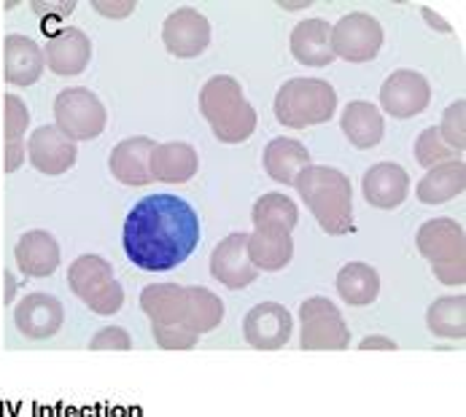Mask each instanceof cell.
Listing matches in <instances>:
<instances>
[{"mask_svg":"<svg viewBox=\"0 0 466 417\" xmlns=\"http://www.w3.org/2000/svg\"><path fill=\"white\" fill-rule=\"evenodd\" d=\"M299 321H302V334H299L302 350H348L350 345L348 323L337 310V304L327 296L305 299L299 304Z\"/></svg>","mask_w":466,"mask_h":417,"instance_id":"cell-6","label":"cell"},{"mask_svg":"<svg viewBox=\"0 0 466 417\" xmlns=\"http://www.w3.org/2000/svg\"><path fill=\"white\" fill-rule=\"evenodd\" d=\"M267 175L283 186H294L297 175L310 167V151L294 138H272L265 148Z\"/></svg>","mask_w":466,"mask_h":417,"instance_id":"cell-26","label":"cell"},{"mask_svg":"<svg viewBox=\"0 0 466 417\" xmlns=\"http://www.w3.org/2000/svg\"><path fill=\"white\" fill-rule=\"evenodd\" d=\"M14 323L27 340H52L66 323V307L57 296L33 291L14 307Z\"/></svg>","mask_w":466,"mask_h":417,"instance_id":"cell-9","label":"cell"},{"mask_svg":"<svg viewBox=\"0 0 466 417\" xmlns=\"http://www.w3.org/2000/svg\"><path fill=\"white\" fill-rule=\"evenodd\" d=\"M339 127L345 133V138L350 145L367 151V148H375L383 133H386V122H383V114L375 103H367V100H353L342 108V116H339Z\"/></svg>","mask_w":466,"mask_h":417,"instance_id":"cell-25","label":"cell"},{"mask_svg":"<svg viewBox=\"0 0 466 417\" xmlns=\"http://www.w3.org/2000/svg\"><path fill=\"white\" fill-rule=\"evenodd\" d=\"M27 159L44 175H63L76 164L78 145L60 133L57 124H44L27 140Z\"/></svg>","mask_w":466,"mask_h":417,"instance_id":"cell-14","label":"cell"},{"mask_svg":"<svg viewBox=\"0 0 466 417\" xmlns=\"http://www.w3.org/2000/svg\"><path fill=\"white\" fill-rule=\"evenodd\" d=\"M294 189L327 234L342 237L353 229V186L342 170L310 164L297 175Z\"/></svg>","mask_w":466,"mask_h":417,"instance_id":"cell-2","label":"cell"},{"mask_svg":"<svg viewBox=\"0 0 466 417\" xmlns=\"http://www.w3.org/2000/svg\"><path fill=\"white\" fill-rule=\"evenodd\" d=\"M466 189V164L464 159H451L445 164H437L426 170V175L415 186V197L423 205H445L456 197H461Z\"/></svg>","mask_w":466,"mask_h":417,"instance_id":"cell-24","label":"cell"},{"mask_svg":"<svg viewBox=\"0 0 466 417\" xmlns=\"http://www.w3.org/2000/svg\"><path fill=\"white\" fill-rule=\"evenodd\" d=\"M30 127V111L25 105V100H19L16 94H5V111H3V133L5 143L8 140H22L25 130Z\"/></svg>","mask_w":466,"mask_h":417,"instance_id":"cell-35","label":"cell"},{"mask_svg":"<svg viewBox=\"0 0 466 417\" xmlns=\"http://www.w3.org/2000/svg\"><path fill=\"white\" fill-rule=\"evenodd\" d=\"M76 3H33V11L41 16H67L73 14Z\"/></svg>","mask_w":466,"mask_h":417,"instance_id":"cell-41","label":"cell"},{"mask_svg":"<svg viewBox=\"0 0 466 417\" xmlns=\"http://www.w3.org/2000/svg\"><path fill=\"white\" fill-rule=\"evenodd\" d=\"M200 114L208 119L216 140L227 145L246 143L257 130V111L243 97V89L232 75H213L202 86Z\"/></svg>","mask_w":466,"mask_h":417,"instance_id":"cell-3","label":"cell"},{"mask_svg":"<svg viewBox=\"0 0 466 417\" xmlns=\"http://www.w3.org/2000/svg\"><path fill=\"white\" fill-rule=\"evenodd\" d=\"M420 14H423V19H426V22H429L431 27H437L440 33H451V22H445V19H442L440 14H434V11H431L429 5H423V8H420Z\"/></svg>","mask_w":466,"mask_h":417,"instance_id":"cell-43","label":"cell"},{"mask_svg":"<svg viewBox=\"0 0 466 417\" xmlns=\"http://www.w3.org/2000/svg\"><path fill=\"white\" fill-rule=\"evenodd\" d=\"M361 194L372 208L397 210L410 194V175L397 162H378L364 173Z\"/></svg>","mask_w":466,"mask_h":417,"instance_id":"cell-17","label":"cell"},{"mask_svg":"<svg viewBox=\"0 0 466 417\" xmlns=\"http://www.w3.org/2000/svg\"><path fill=\"white\" fill-rule=\"evenodd\" d=\"M251 218H254V226H280V229L294 232V226L299 223V208L291 197L280 192H269L254 203Z\"/></svg>","mask_w":466,"mask_h":417,"instance_id":"cell-31","label":"cell"},{"mask_svg":"<svg viewBox=\"0 0 466 417\" xmlns=\"http://www.w3.org/2000/svg\"><path fill=\"white\" fill-rule=\"evenodd\" d=\"M280 8H289V11H297V8H308V3H283V0H280Z\"/></svg>","mask_w":466,"mask_h":417,"instance_id":"cell-44","label":"cell"},{"mask_svg":"<svg viewBox=\"0 0 466 417\" xmlns=\"http://www.w3.org/2000/svg\"><path fill=\"white\" fill-rule=\"evenodd\" d=\"M400 345L391 340V337H383V334H370L359 343V350H397Z\"/></svg>","mask_w":466,"mask_h":417,"instance_id":"cell-42","label":"cell"},{"mask_svg":"<svg viewBox=\"0 0 466 417\" xmlns=\"http://www.w3.org/2000/svg\"><path fill=\"white\" fill-rule=\"evenodd\" d=\"M246 243H248V232H232L210 253V275L229 291L248 288L259 278V270L248 259Z\"/></svg>","mask_w":466,"mask_h":417,"instance_id":"cell-11","label":"cell"},{"mask_svg":"<svg viewBox=\"0 0 466 417\" xmlns=\"http://www.w3.org/2000/svg\"><path fill=\"white\" fill-rule=\"evenodd\" d=\"M44 52L41 46L19 33L5 35L3 41V75L11 86H30L44 75Z\"/></svg>","mask_w":466,"mask_h":417,"instance_id":"cell-20","label":"cell"},{"mask_svg":"<svg viewBox=\"0 0 466 417\" xmlns=\"http://www.w3.org/2000/svg\"><path fill=\"white\" fill-rule=\"evenodd\" d=\"M431 103V84L423 73L401 68L380 86V108L394 119H412Z\"/></svg>","mask_w":466,"mask_h":417,"instance_id":"cell-8","label":"cell"},{"mask_svg":"<svg viewBox=\"0 0 466 417\" xmlns=\"http://www.w3.org/2000/svg\"><path fill=\"white\" fill-rule=\"evenodd\" d=\"M154 340L162 350H192L198 348L200 334L192 332L187 323H173V326H151Z\"/></svg>","mask_w":466,"mask_h":417,"instance_id":"cell-34","label":"cell"},{"mask_svg":"<svg viewBox=\"0 0 466 417\" xmlns=\"http://www.w3.org/2000/svg\"><path fill=\"white\" fill-rule=\"evenodd\" d=\"M246 251L259 273H280L294 259V237L280 226H254Z\"/></svg>","mask_w":466,"mask_h":417,"instance_id":"cell-19","label":"cell"},{"mask_svg":"<svg viewBox=\"0 0 466 417\" xmlns=\"http://www.w3.org/2000/svg\"><path fill=\"white\" fill-rule=\"evenodd\" d=\"M221 321H224V302L213 291H208L202 285H189L187 288V315H184V323L202 337V334L218 329Z\"/></svg>","mask_w":466,"mask_h":417,"instance_id":"cell-30","label":"cell"},{"mask_svg":"<svg viewBox=\"0 0 466 417\" xmlns=\"http://www.w3.org/2000/svg\"><path fill=\"white\" fill-rule=\"evenodd\" d=\"M140 310L151 326L184 323L187 315V285L178 283H151L140 291Z\"/></svg>","mask_w":466,"mask_h":417,"instance_id":"cell-23","label":"cell"},{"mask_svg":"<svg viewBox=\"0 0 466 417\" xmlns=\"http://www.w3.org/2000/svg\"><path fill=\"white\" fill-rule=\"evenodd\" d=\"M415 159H418L420 167L431 170V167H437V164H445V162L456 159V151L448 148V145L442 143L437 127H426V130L418 135V140H415Z\"/></svg>","mask_w":466,"mask_h":417,"instance_id":"cell-32","label":"cell"},{"mask_svg":"<svg viewBox=\"0 0 466 417\" xmlns=\"http://www.w3.org/2000/svg\"><path fill=\"white\" fill-rule=\"evenodd\" d=\"M294 332L291 313L278 302H262L248 310L243 318V337L251 348L257 350H280L289 345Z\"/></svg>","mask_w":466,"mask_h":417,"instance_id":"cell-12","label":"cell"},{"mask_svg":"<svg viewBox=\"0 0 466 417\" xmlns=\"http://www.w3.org/2000/svg\"><path fill=\"white\" fill-rule=\"evenodd\" d=\"M272 111L289 130L327 124L337 111V92L324 78H289L278 89Z\"/></svg>","mask_w":466,"mask_h":417,"instance_id":"cell-4","label":"cell"},{"mask_svg":"<svg viewBox=\"0 0 466 417\" xmlns=\"http://www.w3.org/2000/svg\"><path fill=\"white\" fill-rule=\"evenodd\" d=\"M25 154H27L25 140H8L5 143V173H16L25 164Z\"/></svg>","mask_w":466,"mask_h":417,"instance_id":"cell-40","label":"cell"},{"mask_svg":"<svg viewBox=\"0 0 466 417\" xmlns=\"http://www.w3.org/2000/svg\"><path fill=\"white\" fill-rule=\"evenodd\" d=\"M84 304L97 315H116L122 310V304H125V288H122L119 280L114 278L106 288H100L95 296H89Z\"/></svg>","mask_w":466,"mask_h":417,"instance_id":"cell-36","label":"cell"},{"mask_svg":"<svg viewBox=\"0 0 466 417\" xmlns=\"http://www.w3.org/2000/svg\"><path fill=\"white\" fill-rule=\"evenodd\" d=\"M426 326L440 340H456L461 343L466 337V296H440L426 310Z\"/></svg>","mask_w":466,"mask_h":417,"instance_id":"cell-28","label":"cell"},{"mask_svg":"<svg viewBox=\"0 0 466 417\" xmlns=\"http://www.w3.org/2000/svg\"><path fill=\"white\" fill-rule=\"evenodd\" d=\"M337 293L342 302L353 307L372 304L380 293V275L367 262H348L337 273Z\"/></svg>","mask_w":466,"mask_h":417,"instance_id":"cell-27","label":"cell"},{"mask_svg":"<svg viewBox=\"0 0 466 417\" xmlns=\"http://www.w3.org/2000/svg\"><path fill=\"white\" fill-rule=\"evenodd\" d=\"M55 122L70 140H95L106 130L108 111L92 89L67 86L55 97Z\"/></svg>","mask_w":466,"mask_h":417,"instance_id":"cell-5","label":"cell"},{"mask_svg":"<svg viewBox=\"0 0 466 417\" xmlns=\"http://www.w3.org/2000/svg\"><path fill=\"white\" fill-rule=\"evenodd\" d=\"M418 253L431 264L466 259V232L456 218H429L415 234Z\"/></svg>","mask_w":466,"mask_h":417,"instance_id":"cell-13","label":"cell"},{"mask_svg":"<svg viewBox=\"0 0 466 417\" xmlns=\"http://www.w3.org/2000/svg\"><path fill=\"white\" fill-rule=\"evenodd\" d=\"M114 280V267L111 262H106L103 256H95V253H86V256H78L70 267H67V285L70 291L86 302L89 296H95L100 288H106L108 283Z\"/></svg>","mask_w":466,"mask_h":417,"instance_id":"cell-29","label":"cell"},{"mask_svg":"<svg viewBox=\"0 0 466 417\" xmlns=\"http://www.w3.org/2000/svg\"><path fill=\"white\" fill-rule=\"evenodd\" d=\"M291 55L299 65L327 68L334 63L332 25L324 19H305L291 30Z\"/></svg>","mask_w":466,"mask_h":417,"instance_id":"cell-22","label":"cell"},{"mask_svg":"<svg viewBox=\"0 0 466 417\" xmlns=\"http://www.w3.org/2000/svg\"><path fill=\"white\" fill-rule=\"evenodd\" d=\"M383 46V27L372 14L353 11L345 14L332 27L334 60L345 63H370L380 55Z\"/></svg>","mask_w":466,"mask_h":417,"instance_id":"cell-7","label":"cell"},{"mask_svg":"<svg viewBox=\"0 0 466 417\" xmlns=\"http://www.w3.org/2000/svg\"><path fill=\"white\" fill-rule=\"evenodd\" d=\"M92 8L103 16H111V19H125L135 11V0H95Z\"/></svg>","mask_w":466,"mask_h":417,"instance_id":"cell-39","label":"cell"},{"mask_svg":"<svg viewBox=\"0 0 466 417\" xmlns=\"http://www.w3.org/2000/svg\"><path fill=\"white\" fill-rule=\"evenodd\" d=\"M14 262L25 278H49L60 267V243L46 229H30L19 237Z\"/></svg>","mask_w":466,"mask_h":417,"instance_id":"cell-16","label":"cell"},{"mask_svg":"<svg viewBox=\"0 0 466 417\" xmlns=\"http://www.w3.org/2000/svg\"><path fill=\"white\" fill-rule=\"evenodd\" d=\"M200 156L195 145L184 140L157 143L151 154V178L162 184H187L198 175Z\"/></svg>","mask_w":466,"mask_h":417,"instance_id":"cell-21","label":"cell"},{"mask_svg":"<svg viewBox=\"0 0 466 417\" xmlns=\"http://www.w3.org/2000/svg\"><path fill=\"white\" fill-rule=\"evenodd\" d=\"M200 243V218L184 197L148 194L125 218L122 245L133 267L170 273L181 267Z\"/></svg>","mask_w":466,"mask_h":417,"instance_id":"cell-1","label":"cell"},{"mask_svg":"<svg viewBox=\"0 0 466 417\" xmlns=\"http://www.w3.org/2000/svg\"><path fill=\"white\" fill-rule=\"evenodd\" d=\"M44 52V65L55 75H81L92 60V41L78 27H60L49 35Z\"/></svg>","mask_w":466,"mask_h":417,"instance_id":"cell-15","label":"cell"},{"mask_svg":"<svg viewBox=\"0 0 466 417\" xmlns=\"http://www.w3.org/2000/svg\"><path fill=\"white\" fill-rule=\"evenodd\" d=\"M440 138L448 148H453L456 154H464L466 148V100H456L453 105H448V111L442 114V124L437 127Z\"/></svg>","mask_w":466,"mask_h":417,"instance_id":"cell-33","label":"cell"},{"mask_svg":"<svg viewBox=\"0 0 466 417\" xmlns=\"http://www.w3.org/2000/svg\"><path fill=\"white\" fill-rule=\"evenodd\" d=\"M133 340L122 326H103L89 340V350H130Z\"/></svg>","mask_w":466,"mask_h":417,"instance_id":"cell-37","label":"cell"},{"mask_svg":"<svg viewBox=\"0 0 466 417\" xmlns=\"http://www.w3.org/2000/svg\"><path fill=\"white\" fill-rule=\"evenodd\" d=\"M154 140L146 135H135V138H125L108 159L111 175L125 184V186H148L154 184L151 178V154H154Z\"/></svg>","mask_w":466,"mask_h":417,"instance_id":"cell-18","label":"cell"},{"mask_svg":"<svg viewBox=\"0 0 466 417\" xmlns=\"http://www.w3.org/2000/svg\"><path fill=\"white\" fill-rule=\"evenodd\" d=\"M431 273L434 278L445 285H464L466 283V259H459V262H445V264H431Z\"/></svg>","mask_w":466,"mask_h":417,"instance_id":"cell-38","label":"cell"},{"mask_svg":"<svg viewBox=\"0 0 466 417\" xmlns=\"http://www.w3.org/2000/svg\"><path fill=\"white\" fill-rule=\"evenodd\" d=\"M165 49L178 60H195L210 44V22L198 8H176L162 25Z\"/></svg>","mask_w":466,"mask_h":417,"instance_id":"cell-10","label":"cell"}]
</instances>
